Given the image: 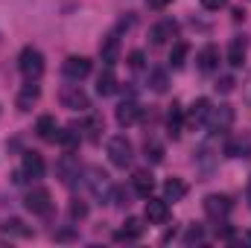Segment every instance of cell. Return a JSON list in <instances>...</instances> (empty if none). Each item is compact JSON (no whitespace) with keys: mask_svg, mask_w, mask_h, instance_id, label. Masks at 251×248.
I'll list each match as a JSON object with an SVG mask.
<instances>
[{"mask_svg":"<svg viewBox=\"0 0 251 248\" xmlns=\"http://www.w3.org/2000/svg\"><path fill=\"white\" fill-rule=\"evenodd\" d=\"M246 53H249V38L246 35H237L228 47V64L231 67H243L246 64Z\"/></svg>","mask_w":251,"mask_h":248,"instance_id":"13","label":"cell"},{"mask_svg":"<svg viewBox=\"0 0 251 248\" xmlns=\"http://www.w3.org/2000/svg\"><path fill=\"white\" fill-rule=\"evenodd\" d=\"M204 240V228L201 225H190L187 234H184V246H196V243H201Z\"/></svg>","mask_w":251,"mask_h":248,"instance_id":"31","label":"cell"},{"mask_svg":"<svg viewBox=\"0 0 251 248\" xmlns=\"http://www.w3.org/2000/svg\"><path fill=\"white\" fill-rule=\"evenodd\" d=\"M100 59L108 64V67L120 62V38H117V35L102 38V44H100Z\"/></svg>","mask_w":251,"mask_h":248,"instance_id":"14","label":"cell"},{"mask_svg":"<svg viewBox=\"0 0 251 248\" xmlns=\"http://www.w3.org/2000/svg\"><path fill=\"white\" fill-rule=\"evenodd\" d=\"M140 120V105L134 102V99H123L120 105H117V123L120 125H134Z\"/></svg>","mask_w":251,"mask_h":248,"instance_id":"15","label":"cell"},{"mask_svg":"<svg viewBox=\"0 0 251 248\" xmlns=\"http://www.w3.org/2000/svg\"><path fill=\"white\" fill-rule=\"evenodd\" d=\"M85 184H88V190H91V196H94V198H100V201H111V190H114L111 175H108V173H102L100 167H91V170H88Z\"/></svg>","mask_w":251,"mask_h":248,"instance_id":"3","label":"cell"},{"mask_svg":"<svg viewBox=\"0 0 251 248\" xmlns=\"http://www.w3.org/2000/svg\"><path fill=\"white\" fill-rule=\"evenodd\" d=\"M143 62H146V56H143L140 50H134V53L128 56V67H131V70H140V67H143Z\"/></svg>","mask_w":251,"mask_h":248,"instance_id":"35","label":"cell"},{"mask_svg":"<svg viewBox=\"0 0 251 248\" xmlns=\"http://www.w3.org/2000/svg\"><path fill=\"white\" fill-rule=\"evenodd\" d=\"M243 240H246V243L251 246V231H246V237H243Z\"/></svg>","mask_w":251,"mask_h":248,"instance_id":"41","label":"cell"},{"mask_svg":"<svg viewBox=\"0 0 251 248\" xmlns=\"http://www.w3.org/2000/svg\"><path fill=\"white\" fill-rule=\"evenodd\" d=\"M246 152H251L249 140H228L225 143V155H231V158H246Z\"/></svg>","mask_w":251,"mask_h":248,"instance_id":"28","label":"cell"},{"mask_svg":"<svg viewBox=\"0 0 251 248\" xmlns=\"http://www.w3.org/2000/svg\"><path fill=\"white\" fill-rule=\"evenodd\" d=\"M24 173H26V178H41L44 175V158L38 155V152H24V167H21Z\"/></svg>","mask_w":251,"mask_h":248,"instance_id":"16","label":"cell"},{"mask_svg":"<svg viewBox=\"0 0 251 248\" xmlns=\"http://www.w3.org/2000/svg\"><path fill=\"white\" fill-rule=\"evenodd\" d=\"M201 6H204L207 12H219V9L228 6V0H201Z\"/></svg>","mask_w":251,"mask_h":248,"instance_id":"36","label":"cell"},{"mask_svg":"<svg viewBox=\"0 0 251 248\" xmlns=\"http://www.w3.org/2000/svg\"><path fill=\"white\" fill-rule=\"evenodd\" d=\"M18 67H21V73H24L26 82H38L44 76V56L35 47H24L21 59H18Z\"/></svg>","mask_w":251,"mask_h":248,"instance_id":"1","label":"cell"},{"mask_svg":"<svg viewBox=\"0 0 251 248\" xmlns=\"http://www.w3.org/2000/svg\"><path fill=\"white\" fill-rule=\"evenodd\" d=\"M231 198L228 196H219V193H210L207 198H204V213L210 216V219H225L228 213H231Z\"/></svg>","mask_w":251,"mask_h":248,"instance_id":"9","label":"cell"},{"mask_svg":"<svg viewBox=\"0 0 251 248\" xmlns=\"http://www.w3.org/2000/svg\"><path fill=\"white\" fill-rule=\"evenodd\" d=\"M246 201H249V207H251V181H249V190H246Z\"/></svg>","mask_w":251,"mask_h":248,"instance_id":"40","label":"cell"},{"mask_svg":"<svg viewBox=\"0 0 251 248\" xmlns=\"http://www.w3.org/2000/svg\"><path fill=\"white\" fill-rule=\"evenodd\" d=\"M56 175H59V181H62L64 187H73L79 181L82 164H79V158H76L73 152H67V155H62V158L56 161Z\"/></svg>","mask_w":251,"mask_h":248,"instance_id":"5","label":"cell"},{"mask_svg":"<svg viewBox=\"0 0 251 248\" xmlns=\"http://www.w3.org/2000/svg\"><path fill=\"white\" fill-rule=\"evenodd\" d=\"M79 140H82V134L76 128H59V134H56V143H62L67 152H73L79 146Z\"/></svg>","mask_w":251,"mask_h":248,"instance_id":"25","label":"cell"},{"mask_svg":"<svg viewBox=\"0 0 251 248\" xmlns=\"http://www.w3.org/2000/svg\"><path fill=\"white\" fill-rule=\"evenodd\" d=\"M216 237H222V240H234V231L225 225V228H216Z\"/></svg>","mask_w":251,"mask_h":248,"instance_id":"38","label":"cell"},{"mask_svg":"<svg viewBox=\"0 0 251 248\" xmlns=\"http://www.w3.org/2000/svg\"><path fill=\"white\" fill-rule=\"evenodd\" d=\"M181 128H184V111H181V105L176 102V105L167 111V134H170L173 140H178V137H181Z\"/></svg>","mask_w":251,"mask_h":248,"instance_id":"17","label":"cell"},{"mask_svg":"<svg viewBox=\"0 0 251 248\" xmlns=\"http://www.w3.org/2000/svg\"><path fill=\"white\" fill-rule=\"evenodd\" d=\"M108 158H111V164L114 167H131V158H134V149H131V143H128V137L126 134H114L111 140H108Z\"/></svg>","mask_w":251,"mask_h":248,"instance_id":"4","label":"cell"},{"mask_svg":"<svg viewBox=\"0 0 251 248\" xmlns=\"http://www.w3.org/2000/svg\"><path fill=\"white\" fill-rule=\"evenodd\" d=\"M178 35V24L176 21H161V24H155L152 29H149V41L155 44V47H161V44H167L170 38H176Z\"/></svg>","mask_w":251,"mask_h":248,"instance_id":"10","label":"cell"},{"mask_svg":"<svg viewBox=\"0 0 251 248\" xmlns=\"http://www.w3.org/2000/svg\"><path fill=\"white\" fill-rule=\"evenodd\" d=\"M143 231H146L143 219L128 216V219H126V225H123V231L117 234V240H140V237H143Z\"/></svg>","mask_w":251,"mask_h":248,"instance_id":"22","label":"cell"},{"mask_svg":"<svg viewBox=\"0 0 251 248\" xmlns=\"http://www.w3.org/2000/svg\"><path fill=\"white\" fill-rule=\"evenodd\" d=\"M56 240H76V234H70V231H59Z\"/></svg>","mask_w":251,"mask_h":248,"instance_id":"39","label":"cell"},{"mask_svg":"<svg viewBox=\"0 0 251 248\" xmlns=\"http://www.w3.org/2000/svg\"><path fill=\"white\" fill-rule=\"evenodd\" d=\"M62 73L70 82H82V79L91 73V59H85V56H70V59H64Z\"/></svg>","mask_w":251,"mask_h":248,"instance_id":"8","label":"cell"},{"mask_svg":"<svg viewBox=\"0 0 251 248\" xmlns=\"http://www.w3.org/2000/svg\"><path fill=\"white\" fill-rule=\"evenodd\" d=\"M3 231H6V234H18V237H32V231L24 228L21 219H6V222H3Z\"/></svg>","mask_w":251,"mask_h":248,"instance_id":"29","label":"cell"},{"mask_svg":"<svg viewBox=\"0 0 251 248\" xmlns=\"http://www.w3.org/2000/svg\"><path fill=\"white\" fill-rule=\"evenodd\" d=\"M131 184H134V193H137L140 198H149V196H152V190H155V178H152V173H149V170H137V173H134V178H131Z\"/></svg>","mask_w":251,"mask_h":248,"instance_id":"19","label":"cell"},{"mask_svg":"<svg viewBox=\"0 0 251 248\" xmlns=\"http://www.w3.org/2000/svg\"><path fill=\"white\" fill-rule=\"evenodd\" d=\"M59 99H62L64 108H70V111H88V108H91V99H88V94L82 91V85H64L62 94H59Z\"/></svg>","mask_w":251,"mask_h":248,"instance_id":"6","label":"cell"},{"mask_svg":"<svg viewBox=\"0 0 251 248\" xmlns=\"http://www.w3.org/2000/svg\"><path fill=\"white\" fill-rule=\"evenodd\" d=\"M234 88H237V79H234V76H219V79H216V91H219V94H231Z\"/></svg>","mask_w":251,"mask_h":248,"instance_id":"32","label":"cell"},{"mask_svg":"<svg viewBox=\"0 0 251 248\" xmlns=\"http://www.w3.org/2000/svg\"><path fill=\"white\" fill-rule=\"evenodd\" d=\"M114 91H117V76H114L111 67H108V70H102L100 79H97V94H100V97H111Z\"/></svg>","mask_w":251,"mask_h":248,"instance_id":"23","label":"cell"},{"mask_svg":"<svg viewBox=\"0 0 251 248\" xmlns=\"http://www.w3.org/2000/svg\"><path fill=\"white\" fill-rule=\"evenodd\" d=\"M146 219H149L152 225H164V222L170 219V201L149 196V201H146Z\"/></svg>","mask_w":251,"mask_h":248,"instance_id":"11","label":"cell"},{"mask_svg":"<svg viewBox=\"0 0 251 248\" xmlns=\"http://www.w3.org/2000/svg\"><path fill=\"white\" fill-rule=\"evenodd\" d=\"M24 207L35 216H50L53 213V196L47 187H32L26 196H24Z\"/></svg>","mask_w":251,"mask_h":248,"instance_id":"2","label":"cell"},{"mask_svg":"<svg viewBox=\"0 0 251 248\" xmlns=\"http://www.w3.org/2000/svg\"><path fill=\"white\" fill-rule=\"evenodd\" d=\"M210 108H213V105H210V99L199 97V99H196V102H193V105L187 108V114H184L187 125H193V128H196V125L207 123V114H210Z\"/></svg>","mask_w":251,"mask_h":248,"instance_id":"12","label":"cell"},{"mask_svg":"<svg viewBox=\"0 0 251 248\" xmlns=\"http://www.w3.org/2000/svg\"><path fill=\"white\" fill-rule=\"evenodd\" d=\"M187 196V184L181 181V178H170L167 184H164V198L167 201H181Z\"/></svg>","mask_w":251,"mask_h":248,"instance_id":"24","label":"cell"},{"mask_svg":"<svg viewBox=\"0 0 251 248\" xmlns=\"http://www.w3.org/2000/svg\"><path fill=\"white\" fill-rule=\"evenodd\" d=\"M196 62H199V70H201V73H213V70L219 67V47H216V44H207V47L199 53Z\"/></svg>","mask_w":251,"mask_h":248,"instance_id":"18","label":"cell"},{"mask_svg":"<svg viewBox=\"0 0 251 248\" xmlns=\"http://www.w3.org/2000/svg\"><path fill=\"white\" fill-rule=\"evenodd\" d=\"M146 158H149L152 164H161V161H164V146H161L158 140H146Z\"/></svg>","mask_w":251,"mask_h":248,"instance_id":"30","label":"cell"},{"mask_svg":"<svg viewBox=\"0 0 251 248\" xmlns=\"http://www.w3.org/2000/svg\"><path fill=\"white\" fill-rule=\"evenodd\" d=\"M35 131H38V137H41V140L53 143V140H56V134H59V123H56V117L41 114V117H38V123H35Z\"/></svg>","mask_w":251,"mask_h":248,"instance_id":"21","label":"cell"},{"mask_svg":"<svg viewBox=\"0 0 251 248\" xmlns=\"http://www.w3.org/2000/svg\"><path fill=\"white\" fill-rule=\"evenodd\" d=\"M111 201H114L117 207H128V193H126L123 187H114V190H111Z\"/></svg>","mask_w":251,"mask_h":248,"instance_id":"34","label":"cell"},{"mask_svg":"<svg viewBox=\"0 0 251 248\" xmlns=\"http://www.w3.org/2000/svg\"><path fill=\"white\" fill-rule=\"evenodd\" d=\"M234 123V108L231 105H219V108H210V114H207V128L213 131V134H222V131H228Z\"/></svg>","mask_w":251,"mask_h":248,"instance_id":"7","label":"cell"},{"mask_svg":"<svg viewBox=\"0 0 251 248\" xmlns=\"http://www.w3.org/2000/svg\"><path fill=\"white\" fill-rule=\"evenodd\" d=\"M170 3H173V0H146V6H149V9H167Z\"/></svg>","mask_w":251,"mask_h":248,"instance_id":"37","label":"cell"},{"mask_svg":"<svg viewBox=\"0 0 251 248\" xmlns=\"http://www.w3.org/2000/svg\"><path fill=\"white\" fill-rule=\"evenodd\" d=\"M187 53H190V44H187V41H178V44L173 47V53H170V64H173L176 70H178V67H184Z\"/></svg>","mask_w":251,"mask_h":248,"instance_id":"27","label":"cell"},{"mask_svg":"<svg viewBox=\"0 0 251 248\" xmlns=\"http://www.w3.org/2000/svg\"><path fill=\"white\" fill-rule=\"evenodd\" d=\"M88 216V204L85 201H70V219H85Z\"/></svg>","mask_w":251,"mask_h":248,"instance_id":"33","label":"cell"},{"mask_svg":"<svg viewBox=\"0 0 251 248\" xmlns=\"http://www.w3.org/2000/svg\"><path fill=\"white\" fill-rule=\"evenodd\" d=\"M167 85H170L167 70H164V67H155V70L149 73V88H152L155 94H164V91H167Z\"/></svg>","mask_w":251,"mask_h":248,"instance_id":"26","label":"cell"},{"mask_svg":"<svg viewBox=\"0 0 251 248\" xmlns=\"http://www.w3.org/2000/svg\"><path fill=\"white\" fill-rule=\"evenodd\" d=\"M38 99H41V88L29 82V85H24V91L18 94V99H15V105H18L21 111H29V108H32V105H35Z\"/></svg>","mask_w":251,"mask_h":248,"instance_id":"20","label":"cell"}]
</instances>
